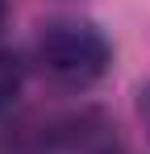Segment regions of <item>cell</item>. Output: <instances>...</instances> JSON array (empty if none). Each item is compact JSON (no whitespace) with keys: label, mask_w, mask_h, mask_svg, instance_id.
I'll use <instances>...</instances> for the list:
<instances>
[{"label":"cell","mask_w":150,"mask_h":154,"mask_svg":"<svg viewBox=\"0 0 150 154\" xmlns=\"http://www.w3.org/2000/svg\"><path fill=\"white\" fill-rule=\"evenodd\" d=\"M33 58H38V67L50 83L79 92V88H92L96 79H104L108 63H113V46L92 21L54 17L38 29Z\"/></svg>","instance_id":"1"},{"label":"cell","mask_w":150,"mask_h":154,"mask_svg":"<svg viewBox=\"0 0 150 154\" xmlns=\"http://www.w3.org/2000/svg\"><path fill=\"white\" fill-rule=\"evenodd\" d=\"M21 83H25L21 58L0 42V112H4V108H13V100L21 96Z\"/></svg>","instance_id":"2"},{"label":"cell","mask_w":150,"mask_h":154,"mask_svg":"<svg viewBox=\"0 0 150 154\" xmlns=\"http://www.w3.org/2000/svg\"><path fill=\"white\" fill-rule=\"evenodd\" d=\"M4 17H8V0H0V25H4Z\"/></svg>","instance_id":"3"}]
</instances>
